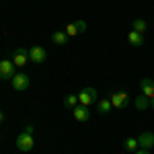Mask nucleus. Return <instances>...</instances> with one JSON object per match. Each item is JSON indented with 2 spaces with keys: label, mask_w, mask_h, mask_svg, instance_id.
I'll list each match as a JSON object with an SVG mask.
<instances>
[{
  "label": "nucleus",
  "mask_w": 154,
  "mask_h": 154,
  "mask_svg": "<svg viewBox=\"0 0 154 154\" xmlns=\"http://www.w3.org/2000/svg\"><path fill=\"white\" fill-rule=\"evenodd\" d=\"M2 121H4V113L0 111V123H2Z\"/></svg>",
  "instance_id": "obj_21"
},
{
  "label": "nucleus",
  "mask_w": 154,
  "mask_h": 154,
  "mask_svg": "<svg viewBox=\"0 0 154 154\" xmlns=\"http://www.w3.org/2000/svg\"><path fill=\"white\" fill-rule=\"evenodd\" d=\"M123 148L128 150V152H136L140 146H138V138H128L125 142H123Z\"/></svg>",
  "instance_id": "obj_17"
},
{
  "label": "nucleus",
  "mask_w": 154,
  "mask_h": 154,
  "mask_svg": "<svg viewBox=\"0 0 154 154\" xmlns=\"http://www.w3.org/2000/svg\"><path fill=\"white\" fill-rule=\"evenodd\" d=\"M136 107H138L140 111L148 109V107H150V99H148L146 95H138V99H136Z\"/></svg>",
  "instance_id": "obj_16"
},
{
  "label": "nucleus",
  "mask_w": 154,
  "mask_h": 154,
  "mask_svg": "<svg viewBox=\"0 0 154 154\" xmlns=\"http://www.w3.org/2000/svg\"><path fill=\"white\" fill-rule=\"evenodd\" d=\"M68 39H70V37L66 35V31H56V33H51V41H54L56 45H66Z\"/></svg>",
  "instance_id": "obj_14"
},
{
  "label": "nucleus",
  "mask_w": 154,
  "mask_h": 154,
  "mask_svg": "<svg viewBox=\"0 0 154 154\" xmlns=\"http://www.w3.org/2000/svg\"><path fill=\"white\" fill-rule=\"evenodd\" d=\"M29 76L25 74V72H19V74H14L11 78V84H12V88L14 91H19V93H23V91H27L29 88Z\"/></svg>",
  "instance_id": "obj_3"
},
{
  "label": "nucleus",
  "mask_w": 154,
  "mask_h": 154,
  "mask_svg": "<svg viewBox=\"0 0 154 154\" xmlns=\"http://www.w3.org/2000/svg\"><path fill=\"white\" fill-rule=\"evenodd\" d=\"M23 131H29V134H33V131H35V128H33V125H31V123H29V125H27V128H25Z\"/></svg>",
  "instance_id": "obj_20"
},
{
  "label": "nucleus",
  "mask_w": 154,
  "mask_h": 154,
  "mask_svg": "<svg viewBox=\"0 0 154 154\" xmlns=\"http://www.w3.org/2000/svg\"><path fill=\"white\" fill-rule=\"evenodd\" d=\"M150 107H152V109H154V97H152V99H150Z\"/></svg>",
  "instance_id": "obj_22"
},
{
  "label": "nucleus",
  "mask_w": 154,
  "mask_h": 154,
  "mask_svg": "<svg viewBox=\"0 0 154 154\" xmlns=\"http://www.w3.org/2000/svg\"><path fill=\"white\" fill-rule=\"evenodd\" d=\"M97 101H99V93H97V88H93V86H86V88H82L78 93V103L84 105V107H91Z\"/></svg>",
  "instance_id": "obj_1"
},
{
  "label": "nucleus",
  "mask_w": 154,
  "mask_h": 154,
  "mask_svg": "<svg viewBox=\"0 0 154 154\" xmlns=\"http://www.w3.org/2000/svg\"><path fill=\"white\" fill-rule=\"evenodd\" d=\"M111 109H113V105H111V99H109V97H107V99H101V101H97V111H99L101 115L111 113Z\"/></svg>",
  "instance_id": "obj_12"
},
{
  "label": "nucleus",
  "mask_w": 154,
  "mask_h": 154,
  "mask_svg": "<svg viewBox=\"0 0 154 154\" xmlns=\"http://www.w3.org/2000/svg\"><path fill=\"white\" fill-rule=\"evenodd\" d=\"M14 64L12 60H0V80H11L14 76Z\"/></svg>",
  "instance_id": "obj_6"
},
{
  "label": "nucleus",
  "mask_w": 154,
  "mask_h": 154,
  "mask_svg": "<svg viewBox=\"0 0 154 154\" xmlns=\"http://www.w3.org/2000/svg\"><path fill=\"white\" fill-rule=\"evenodd\" d=\"M33 134H29V131H23V134H19V138H17V148L21 150V152H29L31 148H33Z\"/></svg>",
  "instance_id": "obj_5"
},
{
  "label": "nucleus",
  "mask_w": 154,
  "mask_h": 154,
  "mask_svg": "<svg viewBox=\"0 0 154 154\" xmlns=\"http://www.w3.org/2000/svg\"><path fill=\"white\" fill-rule=\"evenodd\" d=\"M76 105H78V95H68L64 99V107L66 109H74Z\"/></svg>",
  "instance_id": "obj_18"
},
{
  "label": "nucleus",
  "mask_w": 154,
  "mask_h": 154,
  "mask_svg": "<svg viewBox=\"0 0 154 154\" xmlns=\"http://www.w3.org/2000/svg\"><path fill=\"white\" fill-rule=\"evenodd\" d=\"M72 115H74L76 121L84 123V121H88V119H91V111H88V107H84V105H76L74 109H72Z\"/></svg>",
  "instance_id": "obj_8"
},
{
  "label": "nucleus",
  "mask_w": 154,
  "mask_h": 154,
  "mask_svg": "<svg viewBox=\"0 0 154 154\" xmlns=\"http://www.w3.org/2000/svg\"><path fill=\"white\" fill-rule=\"evenodd\" d=\"M136 154H152V152H150V150H144V148H138Z\"/></svg>",
  "instance_id": "obj_19"
},
{
  "label": "nucleus",
  "mask_w": 154,
  "mask_h": 154,
  "mask_svg": "<svg viewBox=\"0 0 154 154\" xmlns=\"http://www.w3.org/2000/svg\"><path fill=\"white\" fill-rule=\"evenodd\" d=\"M45 58H48V51H45L43 48H39V45H35V48H29V62L43 64V62H45Z\"/></svg>",
  "instance_id": "obj_7"
},
{
  "label": "nucleus",
  "mask_w": 154,
  "mask_h": 154,
  "mask_svg": "<svg viewBox=\"0 0 154 154\" xmlns=\"http://www.w3.org/2000/svg\"><path fill=\"white\" fill-rule=\"evenodd\" d=\"M131 27H134V31H138V33H146V31H148V23H146L144 19H134Z\"/></svg>",
  "instance_id": "obj_15"
},
{
  "label": "nucleus",
  "mask_w": 154,
  "mask_h": 154,
  "mask_svg": "<svg viewBox=\"0 0 154 154\" xmlns=\"http://www.w3.org/2000/svg\"><path fill=\"white\" fill-rule=\"evenodd\" d=\"M84 31H86V23L84 21H76V23H70L66 27V35L68 37H76L80 33H84Z\"/></svg>",
  "instance_id": "obj_10"
},
{
  "label": "nucleus",
  "mask_w": 154,
  "mask_h": 154,
  "mask_svg": "<svg viewBox=\"0 0 154 154\" xmlns=\"http://www.w3.org/2000/svg\"><path fill=\"white\" fill-rule=\"evenodd\" d=\"M128 41H130V45H134V48H140L144 43V37H142V33H138V31H130V33H128Z\"/></svg>",
  "instance_id": "obj_13"
},
{
  "label": "nucleus",
  "mask_w": 154,
  "mask_h": 154,
  "mask_svg": "<svg viewBox=\"0 0 154 154\" xmlns=\"http://www.w3.org/2000/svg\"><path fill=\"white\" fill-rule=\"evenodd\" d=\"M138 146L144 148V150H152V148H154V134H152V131H144V134H140V138H138Z\"/></svg>",
  "instance_id": "obj_9"
},
{
  "label": "nucleus",
  "mask_w": 154,
  "mask_h": 154,
  "mask_svg": "<svg viewBox=\"0 0 154 154\" xmlns=\"http://www.w3.org/2000/svg\"><path fill=\"white\" fill-rule=\"evenodd\" d=\"M11 60H12V64H14L17 68H23L25 64L29 62V49L27 48H17L14 51H12Z\"/></svg>",
  "instance_id": "obj_4"
},
{
  "label": "nucleus",
  "mask_w": 154,
  "mask_h": 154,
  "mask_svg": "<svg viewBox=\"0 0 154 154\" xmlns=\"http://www.w3.org/2000/svg\"><path fill=\"white\" fill-rule=\"evenodd\" d=\"M140 88H142V95H146L148 99L154 97V82L150 78H142V80H140Z\"/></svg>",
  "instance_id": "obj_11"
},
{
  "label": "nucleus",
  "mask_w": 154,
  "mask_h": 154,
  "mask_svg": "<svg viewBox=\"0 0 154 154\" xmlns=\"http://www.w3.org/2000/svg\"><path fill=\"white\" fill-rule=\"evenodd\" d=\"M109 99H111L113 109H125L128 103H130V95H128L125 91H115V93L109 95Z\"/></svg>",
  "instance_id": "obj_2"
}]
</instances>
